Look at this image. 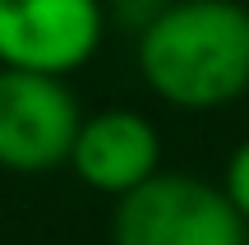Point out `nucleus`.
Returning a JSON list of instances; mask_svg holds the SVG:
<instances>
[{"instance_id": "obj_1", "label": "nucleus", "mask_w": 249, "mask_h": 245, "mask_svg": "<svg viewBox=\"0 0 249 245\" xmlns=\"http://www.w3.org/2000/svg\"><path fill=\"white\" fill-rule=\"evenodd\" d=\"M139 74L180 111H217L249 93V5L171 0L139 33Z\"/></svg>"}, {"instance_id": "obj_2", "label": "nucleus", "mask_w": 249, "mask_h": 245, "mask_svg": "<svg viewBox=\"0 0 249 245\" xmlns=\"http://www.w3.org/2000/svg\"><path fill=\"white\" fill-rule=\"evenodd\" d=\"M116 245H245V218L217 185L161 171L124 194L111 218Z\"/></svg>"}, {"instance_id": "obj_3", "label": "nucleus", "mask_w": 249, "mask_h": 245, "mask_svg": "<svg viewBox=\"0 0 249 245\" xmlns=\"http://www.w3.org/2000/svg\"><path fill=\"white\" fill-rule=\"evenodd\" d=\"M107 37L102 0H0V70L65 79Z\"/></svg>"}, {"instance_id": "obj_4", "label": "nucleus", "mask_w": 249, "mask_h": 245, "mask_svg": "<svg viewBox=\"0 0 249 245\" xmlns=\"http://www.w3.org/2000/svg\"><path fill=\"white\" fill-rule=\"evenodd\" d=\"M83 111L70 83L51 74L0 70V167L37 176L70 162Z\"/></svg>"}, {"instance_id": "obj_5", "label": "nucleus", "mask_w": 249, "mask_h": 245, "mask_svg": "<svg viewBox=\"0 0 249 245\" xmlns=\"http://www.w3.org/2000/svg\"><path fill=\"white\" fill-rule=\"evenodd\" d=\"M70 167L88 190L124 199L139 185H148L152 176H161V134L143 111L129 107L83 116Z\"/></svg>"}, {"instance_id": "obj_6", "label": "nucleus", "mask_w": 249, "mask_h": 245, "mask_svg": "<svg viewBox=\"0 0 249 245\" xmlns=\"http://www.w3.org/2000/svg\"><path fill=\"white\" fill-rule=\"evenodd\" d=\"M222 194L231 199V208L245 218L249 227V139L235 144V153L226 157V176H222Z\"/></svg>"}, {"instance_id": "obj_7", "label": "nucleus", "mask_w": 249, "mask_h": 245, "mask_svg": "<svg viewBox=\"0 0 249 245\" xmlns=\"http://www.w3.org/2000/svg\"><path fill=\"white\" fill-rule=\"evenodd\" d=\"M111 5H116V14L124 19V23H134V28L143 33V28H148L152 19L171 5V0H111Z\"/></svg>"}]
</instances>
